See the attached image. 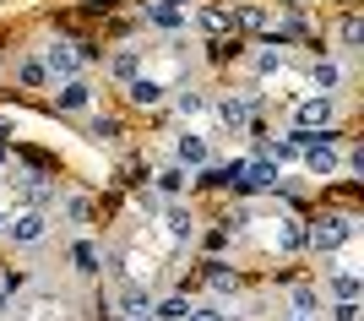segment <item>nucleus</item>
Instances as JSON below:
<instances>
[{
	"mask_svg": "<svg viewBox=\"0 0 364 321\" xmlns=\"http://www.w3.org/2000/svg\"><path fill=\"white\" fill-rule=\"evenodd\" d=\"M353 234H359V223H353V218H343V213L321 218V223H304V245H310L316 256H337L343 245H353Z\"/></svg>",
	"mask_w": 364,
	"mask_h": 321,
	"instance_id": "nucleus-1",
	"label": "nucleus"
},
{
	"mask_svg": "<svg viewBox=\"0 0 364 321\" xmlns=\"http://www.w3.org/2000/svg\"><path fill=\"white\" fill-rule=\"evenodd\" d=\"M337 115H343V98H332V93H310V98L294 104V131H332Z\"/></svg>",
	"mask_w": 364,
	"mask_h": 321,
	"instance_id": "nucleus-2",
	"label": "nucleus"
},
{
	"mask_svg": "<svg viewBox=\"0 0 364 321\" xmlns=\"http://www.w3.org/2000/svg\"><path fill=\"white\" fill-rule=\"evenodd\" d=\"M0 240L6 245H44L49 240V213H38V207H16L11 218H6V229H0Z\"/></svg>",
	"mask_w": 364,
	"mask_h": 321,
	"instance_id": "nucleus-3",
	"label": "nucleus"
},
{
	"mask_svg": "<svg viewBox=\"0 0 364 321\" xmlns=\"http://www.w3.org/2000/svg\"><path fill=\"white\" fill-rule=\"evenodd\" d=\"M38 60H44L49 82H71V77H82V60H87V55H82V44H71V38H49Z\"/></svg>",
	"mask_w": 364,
	"mask_h": 321,
	"instance_id": "nucleus-4",
	"label": "nucleus"
},
{
	"mask_svg": "<svg viewBox=\"0 0 364 321\" xmlns=\"http://www.w3.org/2000/svg\"><path fill=\"white\" fill-rule=\"evenodd\" d=\"M207 109H213L218 125H223V131H234V137H240V131H250V93H223V98H213Z\"/></svg>",
	"mask_w": 364,
	"mask_h": 321,
	"instance_id": "nucleus-5",
	"label": "nucleus"
},
{
	"mask_svg": "<svg viewBox=\"0 0 364 321\" xmlns=\"http://www.w3.org/2000/svg\"><path fill=\"white\" fill-rule=\"evenodd\" d=\"M174 164H180L185 174H191V169H207L213 164V142L201 137V131H180V137H174Z\"/></svg>",
	"mask_w": 364,
	"mask_h": 321,
	"instance_id": "nucleus-6",
	"label": "nucleus"
},
{
	"mask_svg": "<svg viewBox=\"0 0 364 321\" xmlns=\"http://www.w3.org/2000/svg\"><path fill=\"white\" fill-rule=\"evenodd\" d=\"M277 164H267V158H245V174L240 185H234V196H256V191H277Z\"/></svg>",
	"mask_w": 364,
	"mask_h": 321,
	"instance_id": "nucleus-7",
	"label": "nucleus"
},
{
	"mask_svg": "<svg viewBox=\"0 0 364 321\" xmlns=\"http://www.w3.org/2000/svg\"><path fill=\"white\" fill-rule=\"evenodd\" d=\"M310 82H316V93H343V82H348V71H343V60L337 55H316L310 60Z\"/></svg>",
	"mask_w": 364,
	"mask_h": 321,
	"instance_id": "nucleus-8",
	"label": "nucleus"
},
{
	"mask_svg": "<svg viewBox=\"0 0 364 321\" xmlns=\"http://www.w3.org/2000/svg\"><path fill=\"white\" fill-rule=\"evenodd\" d=\"M164 229H168L174 245H191V240H196V213H191L185 201H168V207H164Z\"/></svg>",
	"mask_w": 364,
	"mask_h": 321,
	"instance_id": "nucleus-9",
	"label": "nucleus"
},
{
	"mask_svg": "<svg viewBox=\"0 0 364 321\" xmlns=\"http://www.w3.org/2000/svg\"><path fill=\"white\" fill-rule=\"evenodd\" d=\"M141 22H152L158 33H180L185 22H191V11L168 6V0H147V6H141Z\"/></svg>",
	"mask_w": 364,
	"mask_h": 321,
	"instance_id": "nucleus-10",
	"label": "nucleus"
},
{
	"mask_svg": "<svg viewBox=\"0 0 364 321\" xmlns=\"http://www.w3.org/2000/svg\"><path fill=\"white\" fill-rule=\"evenodd\" d=\"M256 158H267V164H277V169L299 164V142H294V131H289V137H261L256 142Z\"/></svg>",
	"mask_w": 364,
	"mask_h": 321,
	"instance_id": "nucleus-11",
	"label": "nucleus"
},
{
	"mask_svg": "<svg viewBox=\"0 0 364 321\" xmlns=\"http://www.w3.org/2000/svg\"><path fill=\"white\" fill-rule=\"evenodd\" d=\"M55 104H60L65 115H82V109H92V82H87V77H71V82H60Z\"/></svg>",
	"mask_w": 364,
	"mask_h": 321,
	"instance_id": "nucleus-12",
	"label": "nucleus"
},
{
	"mask_svg": "<svg viewBox=\"0 0 364 321\" xmlns=\"http://www.w3.org/2000/svg\"><path fill=\"white\" fill-rule=\"evenodd\" d=\"M125 93H131V104H136V109H158V104L168 98V88H164L158 77H147V71H141L136 82H125Z\"/></svg>",
	"mask_w": 364,
	"mask_h": 321,
	"instance_id": "nucleus-13",
	"label": "nucleus"
},
{
	"mask_svg": "<svg viewBox=\"0 0 364 321\" xmlns=\"http://www.w3.org/2000/svg\"><path fill=\"white\" fill-rule=\"evenodd\" d=\"M168 93H174L168 104H174V115H180V120H196V115H207V104H213L201 88H168Z\"/></svg>",
	"mask_w": 364,
	"mask_h": 321,
	"instance_id": "nucleus-14",
	"label": "nucleus"
},
{
	"mask_svg": "<svg viewBox=\"0 0 364 321\" xmlns=\"http://www.w3.org/2000/svg\"><path fill=\"white\" fill-rule=\"evenodd\" d=\"M104 71H109L114 82H136V77H141V49H131V44H125V49H114Z\"/></svg>",
	"mask_w": 364,
	"mask_h": 321,
	"instance_id": "nucleus-15",
	"label": "nucleus"
},
{
	"mask_svg": "<svg viewBox=\"0 0 364 321\" xmlns=\"http://www.w3.org/2000/svg\"><path fill=\"white\" fill-rule=\"evenodd\" d=\"M326 294H332V300H359L364 278L353 273V267H337V273H326Z\"/></svg>",
	"mask_w": 364,
	"mask_h": 321,
	"instance_id": "nucleus-16",
	"label": "nucleus"
},
{
	"mask_svg": "<svg viewBox=\"0 0 364 321\" xmlns=\"http://www.w3.org/2000/svg\"><path fill=\"white\" fill-rule=\"evenodd\" d=\"M289 316H321V283H294L289 289Z\"/></svg>",
	"mask_w": 364,
	"mask_h": 321,
	"instance_id": "nucleus-17",
	"label": "nucleus"
},
{
	"mask_svg": "<svg viewBox=\"0 0 364 321\" xmlns=\"http://www.w3.org/2000/svg\"><path fill=\"white\" fill-rule=\"evenodd\" d=\"M120 310L131 321H147L152 316V294H147V283H125L120 289Z\"/></svg>",
	"mask_w": 364,
	"mask_h": 321,
	"instance_id": "nucleus-18",
	"label": "nucleus"
},
{
	"mask_svg": "<svg viewBox=\"0 0 364 321\" xmlns=\"http://www.w3.org/2000/svg\"><path fill=\"white\" fill-rule=\"evenodd\" d=\"M277 251H283V256H299L304 251V223L299 218H283V223H277Z\"/></svg>",
	"mask_w": 364,
	"mask_h": 321,
	"instance_id": "nucleus-19",
	"label": "nucleus"
},
{
	"mask_svg": "<svg viewBox=\"0 0 364 321\" xmlns=\"http://www.w3.org/2000/svg\"><path fill=\"white\" fill-rule=\"evenodd\" d=\"M16 82H22V88H49L44 60H38V55H22V60H16Z\"/></svg>",
	"mask_w": 364,
	"mask_h": 321,
	"instance_id": "nucleus-20",
	"label": "nucleus"
},
{
	"mask_svg": "<svg viewBox=\"0 0 364 321\" xmlns=\"http://www.w3.org/2000/svg\"><path fill=\"white\" fill-rule=\"evenodd\" d=\"M71 267L82 278H98V245H92V240H76L71 245Z\"/></svg>",
	"mask_w": 364,
	"mask_h": 321,
	"instance_id": "nucleus-21",
	"label": "nucleus"
},
{
	"mask_svg": "<svg viewBox=\"0 0 364 321\" xmlns=\"http://www.w3.org/2000/svg\"><path fill=\"white\" fill-rule=\"evenodd\" d=\"M152 185H158V196H180V191H185V169L180 164H164Z\"/></svg>",
	"mask_w": 364,
	"mask_h": 321,
	"instance_id": "nucleus-22",
	"label": "nucleus"
},
{
	"mask_svg": "<svg viewBox=\"0 0 364 321\" xmlns=\"http://www.w3.org/2000/svg\"><path fill=\"white\" fill-rule=\"evenodd\" d=\"M207 289H213L218 300H228V294H240V278L223 273V261H213V273H207Z\"/></svg>",
	"mask_w": 364,
	"mask_h": 321,
	"instance_id": "nucleus-23",
	"label": "nucleus"
},
{
	"mask_svg": "<svg viewBox=\"0 0 364 321\" xmlns=\"http://www.w3.org/2000/svg\"><path fill=\"white\" fill-rule=\"evenodd\" d=\"M152 316H158V321H185V316H191V300H185V294H168V300L152 305Z\"/></svg>",
	"mask_w": 364,
	"mask_h": 321,
	"instance_id": "nucleus-24",
	"label": "nucleus"
},
{
	"mask_svg": "<svg viewBox=\"0 0 364 321\" xmlns=\"http://www.w3.org/2000/svg\"><path fill=\"white\" fill-rule=\"evenodd\" d=\"M337 44H343V49H359V44H364V22H359L353 11L337 22Z\"/></svg>",
	"mask_w": 364,
	"mask_h": 321,
	"instance_id": "nucleus-25",
	"label": "nucleus"
},
{
	"mask_svg": "<svg viewBox=\"0 0 364 321\" xmlns=\"http://www.w3.org/2000/svg\"><path fill=\"white\" fill-rule=\"evenodd\" d=\"M250 71H256V77H272V71H283V49H261L256 60H250Z\"/></svg>",
	"mask_w": 364,
	"mask_h": 321,
	"instance_id": "nucleus-26",
	"label": "nucleus"
},
{
	"mask_svg": "<svg viewBox=\"0 0 364 321\" xmlns=\"http://www.w3.org/2000/svg\"><path fill=\"white\" fill-rule=\"evenodd\" d=\"M326 321H364V310H359V300H332V305H326Z\"/></svg>",
	"mask_w": 364,
	"mask_h": 321,
	"instance_id": "nucleus-27",
	"label": "nucleus"
},
{
	"mask_svg": "<svg viewBox=\"0 0 364 321\" xmlns=\"http://www.w3.org/2000/svg\"><path fill=\"white\" fill-rule=\"evenodd\" d=\"M60 213L71 218V223H87V218H92V201H87V196H65V201H60Z\"/></svg>",
	"mask_w": 364,
	"mask_h": 321,
	"instance_id": "nucleus-28",
	"label": "nucleus"
},
{
	"mask_svg": "<svg viewBox=\"0 0 364 321\" xmlns=\"http://www.w3.org/2000/svg\"><path fill=\"white\" fill-rule=\"evenodd\" d=\"M185 321H234V316H228L223 305H191V316H185Z\"/></svg>",
	"mask_w": 364,
	"mask_h": 321,
	"instance_id": "nucleus-29",
	"label": "nucleus"
},
{
	"mask_svg": "<svg viewBox=\"0 0 364 321\" xmlns=\"http://www.w3.org/2000/svg\"><path fill=\"white\" fill-rule=\"evenodd\" d=\"M245 22V28H256V33H267V11H261V6H240V11H234Z\"/></svg>",
	"mask_w": 364,
	"mask_h": 321,
	"instance_id": "nucleus-30",
	"label": "nucleus"
},
{
	"mask_svg": "<svg viewBox=\"0 0 364 321\" xmlns=\"http://www.w3.org/2000/svg\"><path fill=\"white\" fill-rule=\"evenodd\" d=\"M201 28H207V33H223L228 28V11H213V6H207V11H201Z\"/></svg>",
	"mask_w": 364,
	"mask_h": 321,
	"instance_id": "nucleus-31",
	"label": "nucleus"
},
{
	"mask_svg": "<svg viewBox=\"0 0 364 321\" xmlns=\"http://www.w3.org/2000/svg\"><path fill=\"white\" fill-rule=\"evenodd\" d=\"M11 310V289H6V278H0V316Z\"/></svg>",
	"mask_w": 364,
	"mask_h": 321,
	"instance_id": "nucleus-32",
	"label": "nucleus"
},
{
	"mask_svg": "<svg viewBox=\"0 0 364 321\" xmlns=\"http://www.w3.org/2000/svg\"><path fill=\"white\" fill-rule=\"evenodd\" d=\"M289 321H321V316H289Z\"/></svg>",
	"mask_w": 364,
	"mask_h": 321,
	"instance_id": "nucleus-33",
	"label": "nucleus"
},
{
	"mask_svg": "<svg viewBox=\"0 0 364 321\" xmlns=\"http://www.w3.org/2000/svg\"><path fill=\"white\" fill-rule=\"evenodd\" d=\"M6 158H11V153H6V147H0V164H6Z\"/></svg>",
	"mask_w": 364,
	"mask_h": 321,
	"instance_id": "nucleus-34",
	"label": "nucleus"
},
{
	"mask_svg": "<svg viewBox=\"0 0 364 321\" xmlns=\"http://www.w3.org/2000/svg\"><path fill=\"white\" fill-rule=\"evenodd\" d=\"M0 229H6V213H0Z\"/></svg>",
	"mask_w": 364,
	"mask_h": 321,
	"instance_id": "nucleus-35",
	"label": "nucleus"
}]
</instances>
